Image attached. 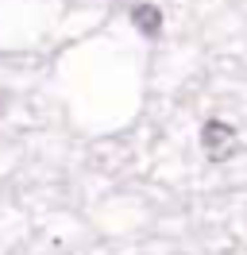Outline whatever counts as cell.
Segmentation results:
<instances>
[{"mask_svg":"<svg viewBox=\"0 0 247 255\" xmlns=\"http://www.w3.org/2000/svg\"><path fill=\"white\" fill-rule=\"evenodd\" d=\"M201 147H205L209 159L224 162L232 155V147H236V131H232V124H224V120H209V124L201 128Z\"/></svg>","mask_w":247,"mask_h":255,"instance_id":"obj_1","label":"cell"},{"mask_svg":"<svg viewBox=\"0 0 247 255\" xmlns=\"http://www.w3.org/2000/svg\"><path fill=\"white\" fill-rule=\"evenodd\" d=\"M131 23H135L147 39H154V35L162 31V12H158L154 4H135V8H131Z\"/></svg>","mask_w":247,"mask_h":255,"instance_id":"obj_2","label":"cell"}]
</instances>
